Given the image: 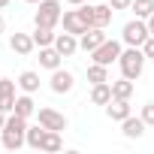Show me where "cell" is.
Here are the masks:
<instances>
[{
	"mask_svg": "<svg viewBox=\"0 0 154 154\" xmlns=\"http://www.w3.org/2000/svg\"><path fill=\"white\" fill-rule=\"evenodd\" d=\"M133 97V79H118V82H112V100H130Z\"/></svg>",
	"mask_w": 154,
	"mask_h": 154,
	"instance_id": "ac0fdd59",
	"label": "cell"
},
{
	"mask_svg": "<svg viewBox=\"0 0 154 154\" xmlns=\"http://www.w3.org/2000/svg\"><path fill=\"white\" fill-rule=\"evenodd\" d=\"M6 30V21H3V15H0V33H3Z\"/></svg>",
	"mask_w": 154,
	"mask_h": 154,
	"instance_id": "1f68e13d",
	"label": "cell"
},
{
	"mask_svg": "<svg viewBox=\"0 0 154 154\" xmlns=\"http://www.w3.org/2000/svg\"><path fill=\"white\" fill-rule=\"evenodd\" d=\"M130 3H133V0H109L112 9H130Z\"/></svg>",
	"mask_w": 154,
	"mask_h": 154,
	"instance_id": "83f0119b",
	"label": "cell"
},
{
	"mask_svg": "<svg viewBox=\"0 0 154 154\" xmlns=\"http://www.w3.org/2000/svg\"><path fill=\"white\" fill-rule=\"evenodd\" d=\"M142 51H145V57H154V36H148V39H145Z\"/></svg>",
	"mask_w": 154,
	"mask_h": 154,
	"instance_id": "4316f807",
	"label": "cell"
},
{
	"mask_svg": "<svg viewBox=\"0 0 154 154\" xmlns=\"http://www.w3.org/2000/svg\"><path fill=\"white\" fill-rule=\"evenodd\" d=\"M27 3H39V0H27Z\"/></svg>",
	"mask_w": 154,
	"mask_h": 154,
	"instance_id": "836d02e7",
	"label": "cell"
},
{
	"mask_svg": "<svg viewBox=\"0 0 154 154\" xmlns=\"http://www.w3.org/2000/svg\"><path fill=\"white\" fill-rule=\"evenodd\" d=\"M106 42V33H103V27H88L85 33H82V39H79V48H85L88 54L94 51V48H100Z\"/></svg>",
	"mask_w": 154,
	"mask_h": 154,
	"instance_id": "9c48e42d",
	"label": "cell"
},
{
	"mask_svg": "<svg viewBox=\"0 0 154 154\" xmlns=\"http://www.w3.org/2000/svg\"><path fill=\"white\" fill-rule=\"evenodd\" d=\"M60 21H63V30H66V33H75V36H82V33L88 30V24H85V18L79 15V9L63 12V15H60Z\"/></svg>",
	"mask_w": 154,
	"mask_h": 154,
	"instance_id": "8fae6325",
	"label": "cell"
},
{
	"mask_svg": "<svg viewBox=\"0 0 154 154\" xmlns=\"http://www.w3.org/2000/svg\"><path fill=\"white\" fill-rule=\"evenodd\" d=\"M121 124H124V136H127V139H139V136L145 133V127H148V124L142 121V115H139V118L130 115V118H124Z\"/></svg>",
	"mask_w": 154,
	"mask_h": 154,
	"instance_id": "2e32d148",
	"label": "cell"
},
{
	"mask_svg": "<svg viewBox=\"0 0 154 154\" xmlns=\"http://www.w3.org/2000/svg\"><path fill=\"white\" fill-rule=\"evenodd\" d=\"M88 82H94V85L109 82V66H103V63H91V66H88Z\"/></svg>",
	"mask_w": 154,
	"mask_h": 154,
	"instance_id": "603a6c76",
	"label": "cell"
},
{
	"mask_svg": "<svg viewBox=\"0 0 154 154\" xmlns=\"http://www.w3.org/2000/svg\"><path fill=\"white\" fill-rule=\"evenodd\" d=\"M109 100H112V82H100V85L91 88V103L94 106H106Z\"/></svg>",
	"mask_w": 154,
	"mask_h": 154,
	"instance_id": "9a60e30c",
	"label": "cell"
},
{
	"mask_svg": "<svg viewBox=\"0 0 154 154\" xmlns=\"http://www.w3.org/2000/svg\"><path fill=\"white\" fill-rule=\"evenodd\" d=\"M60 145H63L60 142V133L57 130H48L45 133V142H42V151H60Z\"/></svg>",
	"mask_w": 154,
	"mask_h": 154,
	"instance_id": "d4e9b609",
	"label": "cell"
},
{
	"mask_svg": "<svg viewBox=\"0 0 154 154\" xmlns=\"http://www.w3.org/2000/svg\"><path fill=\"white\" fill-rule=\"evenodd\" d=\"M12 112H15V115H21V118H30V115L36 112V103L30 100V94H21V97H15Z\"/></svg>",
	"mask_w": 154,
	"mask_h": 154,
	"instance_id": "d6986e66",
	"label": "cell"
},
{
	"mask_svg": "<svg viewBox=\"0 0 154 154\" xmlns=\"http://www.w3.org/2000/svg\"><path fill=\"white\" fill-rule=\"evenodd\" d=\"M6 127V112H0V130Z\"/></svg>",
	"mask_w": 154,
	"mask_h": 154,
	"instance_id": "f546056e",
	"label": "cell"
},
{
	"mask_svg": "<svg viewBox=\"0 0 154 154\" xmlns=\"http://www.w3.org/2000/svg\"><path fill=\"white\" fill-rule=\"evenodd\" d=\"M54 27H42V24H36V30H33V42L39 45V48H45V45H54Z\"/></svg>",
	"mask_w": 154,
	"mask_h": 154,
	"instance_id": "44dd1931",
	"label": "cell"
},
{
	"mask_svg": "<svg viewBox=\"0 0 154 154\" xmlns=\"http://www.w3.org/2000/svg\"><path fill=\"white\" fill-rule=\"evenodd\" d=\"M142 121H145L148 127H154V103H145V106H142Z\"/></svg>",
	"mask_w": 154,
	"mask_h": 154,
	"instance_id": "484cf974",
	"label": "cell"
},
{
	"mask_svg": "<svg viewBox=\"0 0 154 154\" xmlns=\"http://www.w3.org/2000/svg\"><path fill=\"white\" fill-rule=\"evenodd\" d=\"M145 21H148V33H151V36H154V15H148V18H145Z\"/></svg>",
	"mask_w": 154,
	"mask_h": 154,
	"instance_id": "f1b7e54d",
	"label": "cell"
},
{
	"mask_svg": "<svg viewBox=\"0 0 154 154\" xmlns=\"http://www.w3.org/2000/svg\"><path fill=\"white\" fill-rule=\"evenodd\" d=\"M45 127L42 124H36V127H27V145L30 148H36V151H42V142H45Z\"/></svg>",
	"mask_w": 154,
	"mask_h": 154,
	"instance_id": "7402d4cb",
	"label": "cell"
},
{
	"mask_svg": "<svg viewBox=\"0 0 154 154\" xmlns=\"http://www.w3.org/2000/svg\"><path fill=\"white\" fill-rule=\"evenodd\" d=\"M9 6V0H0V9H6Z\"/></svg>",
	"mask_w": 154,
	"mask_h": 154,
	"instance_id": "d6a6232c",
	"label": "cell"
},
{
	"mask_svg": "<svg viewBox=\"0 0 154 154\" xmlns=\"http://www.w3.org/2000/svg\"><path fill=\"white\" fill-rule=\"evenodd\" d=\"M0 139H3V148H9V151H18L21 145H27V118L12 112L6 118V127L0 130Z\"/></svg>",
	"mask_w": 154,
	"mask_h": 154,
	"instance_id": "6da1fadb",
	"label": "cell"
},
{
	"mask_svg": "<svg viewBox=\"0 0 154 154\" xmlns=\"http://www.w3.org/2000/svg\"><path fill=\"white\" fill-rule=\"evenodd\" d=\"M60 51L54 48V45H45V48H39V66H45V69H57L60 66Z\"/></svg>",
	"mask_w": 154,
	"mask_h": 154,
	"instance_id": "5bb4252c",
	"label": "cell"
},
{
	"mask_svg": "<svg viewBox=\"0 0 154 154\" xmlns=\"http://www.w3.org/2000/svg\"><path fill=\"white\" fill-rule=\"evenodd\" d=\"M9 48L15 51V54H30L33 48H36V42H33V33H12L9 36Z\"/></svg>",
	"mask_w": 154,
	"mask_h": 154,
	"instance_id": "30bf717a",
	"label": "cell"
},
{
	"mask_svg": "<svg viewBox=\"0 0 154 154\" xmlns=\"http://www.w3.org/2000/svg\"><path fill=\"white\" fill-rule=\"evenodd\" d=\"M54 48L63 54V57H69V54H75V51H79V39H75V33H57L54 36Z\"/></svg>",
	"mask_w": 154,
	"mask_h": 154,
	"instance_id": "7c38bea8",
	"label": "cell"
},
{
	"mask_svg": "<svg viewBox=\"0 0 154 154\" xmlns=\"http://www.w3.org/2000/svg\"><path fill=\"white\" fill-rule=\"evenodd\" d=\"M121 51H124V48H121L118 39H106L100 48L91 51V60H94V63H103V66H112V63L121 57Z\"/></svg>",
	"mask_w": 154,
	"mask_h": 154,
	"instance_id": "5b68a950",
	"label": "cell"
},
{
	"mask_svg": "<svg viewBox=\"0 0 154 154\" xmlns=\"http://www.w3.org/2000/svg\"><path fill=\"white\" fill-rule=\"evenodd\" d=\"M151 33H148V21L145 18H136V21H127L124 24V33H121V39L127 42V45H145V39H148Z\"/></svg>",
	"mask_w": 154,
	"mask_h": 154,
	"instance_id": "277c9868",
	"label": "cell"
},
{
	"mask_svg": "<svg viewBox=\"0 0 154 154\" xmlns=\"http://www.w3.org/2000/svg\"><path fill=\"white\" fill-rule=\"evenodd\" d=\"M145 51L139 48V45H130L127 51H121V57H118V63H121V72L127 75V79H139V75H142V69H145Z\"/></svg>",
	"mask_w": 154,
	"mask_h": 154,
	"instance_id": "7a4b0ae2",
	"label": "cell"
},
{
	"mask_svg": "<svg viewBox=\"0 0 154 154\" xmlns=\"http://www.w3.org/2000/svg\"><path fill=\"white\" fill-rule=\"evenodd\" d=\"M75 88V75L69 72V69H51V91L54 94H69Z\"/></svg>",
	"mask_w": 154,
	"mask_h": 154,
	"instance_id": "8992f818",
	"label": "cell"
},
{
	"mask_svg": "<svg viewBox=\"0 0 154 154\" xmlns=\"http://www.w3.org/2000/svg\"><path fill=\"white\" fill-rule=\"evenodd\" d=\"M130 9L136 12V18H148V15H154V0H133Z\"/></svg>",
	"mask_w": 154,
	"mask_h": 154,
	"instance_id": "cb8c5ba5",
	"label": "cell"
},
{
	"mask_svg": "<svg viewBox=\"0 0 154 154\" xmlns=\"http://www.w3.org/2000/svg\"><path fill=\"white\" fill-rule=\"evenodd\" d=\"M36 118H39V124L45 127V130H66V118L60 115V112H54V109H36Z\"/></svg>",
	"mask_w": 154,
	"mask_h": 154,
	"instance_id": "52a82bcc",
	"label": "cell"
},
{
	"mask_svg": "<svg viewBox=\"0 0 154 154\" xmlns=\"http://www.w3.org/2000/svg\"><path fill=\"white\" fill-rule=\"evenodd\" d=\"M39 9H36V15H33V24H42V27H54L57 21H60V3L57 0H39L36 3Z\"/></svg>",
	"mask_w": 154,
	"mask_h": 154,
	"instance_id": "3957f363",
	"label": "cell"
},
{
	"mask_svg": "<svg viewBox=\"0 0 154 154\" xmlns=\"http://www.w3.org/2000/svg\"><path fill=\"white\" fill-rule=\"evenodd\" d=\"M106 115H109L112 121L130 118V115H133V112H130V100H109V103H106Z\"/></svg>",
	"mask_w": 154,
	"mask_h": 154,
	"instance_id": "4fadbf2b",
	"label": "cell"
},
{
	"mask_svg": "<svg viewBox=\"0 0 154 154\" xmlns=\"http://www.w3.org/2000/svg\"><path fill=\"white\" fill-rule=\"evenodd\" d=\"M15 85L18 82H12V79H0V112H12V106H15Z\"/></svg>",
	"mask_w": 154,
	"mask_h": 154,
	"instance_id": "ba28073f",
	"label": "cell"
},
{
	"mask_svg": "<svg viewBox=\"0 0 154 154\" xmlns=\"http://www.w3.org/2000/svg\"><path fill=\"white\" fill-rule=\"evenodd\" d=\"M18 88H21L24 94H36V91H39V72L24 69V72L18 75Z\"/></svg>",
	"mask_w": 154,
	"mask_h": 154,
	"instance_id": "e0dca14e",
	"label": "cell"
},
{
	"mask_svg": "<svg viewBox=\"0 0 154 154\" xmlns=\"http://www.w3.org/2000/svg\"><path fill=\"white\" fill-rule=\"evenodd\" d=\"M112 6L109 3H94V27H106L109 21H112Z\"/></svg>",
	"mask_w": 154,
	"mask_h": 154,
	"instance_id": "ffe728a7",
	"label": "cell"
},
{
	"mask_svg": "<svg viewBox=\"0 0 154 154\" xmlns=\"http://www.w3.org/2000/svg\"><path fill=\"white\" fill-rule=\"evenodd\" d=\"M66 3H72V6H82V3H88V0H66Z\"/></svg>",
	"mask_w": 154,
	"mask_h": 154,
	"instance_id": "4dcf8cb0",
	"label": "cell"
}]
</instances>
